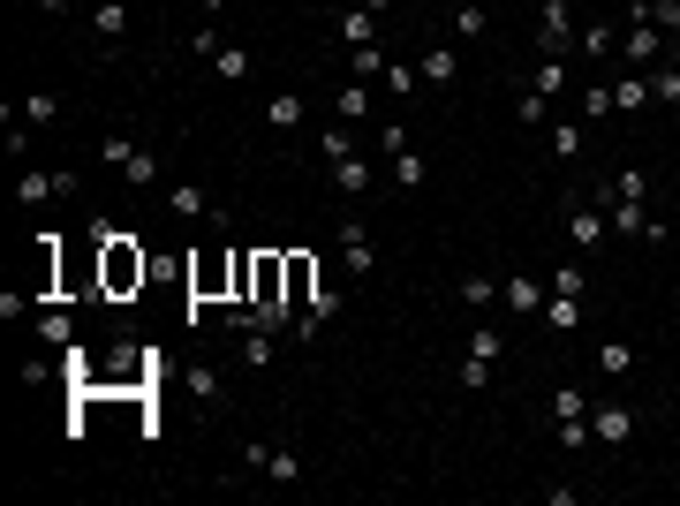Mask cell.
<instances>
[{
    "label": "cell",
    "mask_w": 680,
    "mask_h": 506,
    "mask_svg": "<svg viewBox=\"0 0 680 506\" xmlns=\"http://www.w3.org/2000/svg\"><path fill=\"white\" fill-rule=\"evenodd\" d=\"M61 114V99H53V91H31V99H23V121H53Z\"/></svg>",
    "instance_id": "39"
},
{
    "label": "cell",
    "mask_w": 680,
    "mask_h": 506,
    "mask_svg": "<svg viewBox=\"0 0 680 506\" xmlns=\"http://www.w3.org/2000/svg\"><path fill=\"white\" fill-rule=\"evenodd\" d=\"M340 257H348V272H371V265H378L371 227H363V220H348V227H340Z\"/></svg>",
    "instance_id": "7"
},
{
    "label": "cell",
    "mask_w": 680,
    "mask_h": 506,
    "mask_svg": "<svg viewBox=\"0 0 680 506\" xmlns=\"http://www.w3.org/2000/svg\"><path fill=\"white\" fill-rule=\"evenodd\" d=\"M461 303H469V310H492V303H499V287L484 280V272H469V280H461Z\"/></svg>",
    "instance_id": "30"
},
{
    "label": "cell",
    "mask_w": 680,
    "mask_h": 506,
    "mask_svg": "<svg viewBox=\"0 0 680 506\" xmlns=\"http://www.w3.org/2000/svg\"><path fill=\"white\" fill-rule=\"evenodd\" d=\"M189 295H197V303L235 295V250H227V257H197V265H189Z\"/></svg>",
    "instance_id": "3"
},
{
    "label": "cell",
    "mask_w": 680,
    "mask_h": 506,
    "mask_svg": "<svg viewBox=\"0 0 680 506\" xmlns=\"http://www.w3.org/2000/svg\"><path fill=\"white\" fill-rule=\"evenodd\" d=\"M612 106H620V114H643L650 106V76H620V84H612Z\"/></svg>",
    "instance_id": "21"
},
{
    "label": "cell",
    "mask_w": 680,
    "mask_h": 506,
    "mask_svg": "<svg viewBox=\"0 0 680 506\" xmlns=\"http://www.w3.org/2000/svg\"><path fill=\"white\" fill-rule=\"evenodd\" d=\"M560 446L575 454V446H590V416H575V423H560Z\"/></svg>",
    "instance_id": "41"
},
{
    "label": "cell",
    "mask_w": 680,
    "mask_h": 506,
    "mask_svg": "<svg viewBox=\"0 0 680 506\" xmlns=\"http://www.w3.org/2000/svg\"><path fill=\"white\" fill-rule=\"evenodd\" d=\"M144 280H152V257L136 250L129 235H99V295L121 303V295H136Z\"/></svg>",
    "instance_id": "1"
},
{
    "label": "cell",
    "mask_w": 680,
    "mask_h": 506,
    "mask_svg": "<svg viewBox=\"0 0 680 506\" xmlns=\"http://www.w3.org/2000/svg\"><path fill=\"white\" fill-rule=\"evenodd\" d=\"M91 31H99V38H121V31H129V8H121V0H99V8H91Z\"/></svg>",
    "instance_id": "25"
},
{
    "label": "cell",
    "mask_w": 680,
    "mask_h": 506,
    "mask_svg": "<svg viewBox=\"0 0 680 506\" xmlns=\"http://www.w3.org/2000/svg\"><path fill=\"white\" fill-rule=\"evenodd\" d=\"M590 439H605V446H628V439H635V416H628L620 401H612V408H590Z\"/></svg>",
    "instance_id": "6"
},
{
    "label": "cell",
    "mask_w": 680,
    "mask_h": 506,
    "mask_svg": "<svg viewBox=\"0 0 680 506\" xmlns=\"http://www.w3.org/2000/svg\"><path fill=\"white\" fill-rule=\"evenodd\" d=\"M265 121H272V129H303V91H272Z\"/></svg>",
    "instance_id": "16"
},
{
    "label": "cell",
    "mask_w": 680,
    "mask_h": 506,
    "mask_svg": "<svg viewBox=\"0 0 680 506\" xmlns=\"http://www.w3.org/2000/svg\"><path fill=\"white\" fill-rule=\"evenodd\" d=\"M182 386H189V401H197V408H212V401H220V378L204 371V363H197V371L182 378Z\"/></svg>",
    "instance_id": "32"
},
{
    "label": "cell",
    "mask_w": 680,
    "mask_h": 506,
    "mask_svg": "<svg viewBox=\"0 0 680 506\" xmlns=\"http://www.w3.org/2000/svg\"><path fill=\"white\" fill-rule=\"evenodd\" d=\"M499 310H514V318H529V310H544V287L529 280V272H514V280L499 287Z\"/></svg>",
    "instance_id": "8"
},
{
    "label": "cell",
    "mask_w": 680,
    "mask_h": 506,
    "mask_svg": "<svg viewBox=\"0 0 680 506\" xmlns=\"http://www.w3.org/2000/svg\"><path fill=\"white\" fill-rule=\"evenodd\" d=\"M544 106H552V99H537V91H522V99H514V121H544Z\"/></svg>",
    "instance_id": "42"
},
{
    "label": "cell",
    "mask_w": 680,
    "mask_h": 506,
    "mask_svg": "<svg viewBox=\"0 0 680 506\" xmlns=\"http://www.w3.org/2000/svg\"><path fill=\"white\" fill-rule=\"evenodd\" d=\"M650 99L680 106V68H650Z\"/></svg>",
    "instance_id": "33"
},
{
    "label": "cell",
    "mask_w": 680,
    "mask_h": 506,
    "mask_svg": "<svg viewBox=\"0 0 680 506\" xmlns=\"http://www.w3.org/2000/svg\"><path fill=\"white\" fill-rule=\"evenodd\" d=\"M484 23H492V16H484V0H461V8H454V31L461 38H484Z\"/></svg>",
    "instance_id": "31"
},
{
    "label": "cell",
    "mask_w": 680,
    "mask_h": 506,
    "mask_svg": "<svg viewBox=\"0 0 680 506\" xmlns=\"http://www.w3.org/2000/svg\"><path fill=\"white\" fill-rule=\"evenodd\" d=\"M582 287H590V272H582V265H560V280H552V295H567V303H582Z\"/></svg>",
    "instance_id": "35"
},
{
    "label": "cell",
    "mask_w": 680,
    "mask_h": 506,
    "mask_svg": "<svg viewBox=\"0 0 680 506\" xmlns=\"http://www.w3.org/2000/svg\"><path fill=\"white\" fill-rule=\"evenodd\" d=\"M575 46H582V53H590V61H605V53H612V46H620V31H612V23H590V31H582V38H575Z\"/></svg>",
    "instance_id": "29"
},
{
    "label": "cell",
    "mask_w": 680,
    "mask_h": 506,
    "mask_svg": "<svg viewBox=\"0 0 680 506\" xmlns=\"http://www.w3.org/2000/svg\"><path fill=\"white\" fill-rule=\"evenodd\" d=\"M378 84H386L393 99H408V91L424 84V68H416V61H386V76H378Z\"/></svg>",
    "instance_id": "24"
},
{
    "label": "cell",
    "mask_w": 680,
    "mask_h": 506,
    "mask_svg": "<svg viewBox=\"0 0 680 506\" xmlns=\"http://www.w3.org/2000/svg\"><path fill=\"white\" fill-rule=\"evenodd\" d=\"M333 189L340 197H363V189H371V159H356V152L333 159Z\"/></svg>",
    "instance_id": "13"
},
{
    "label": "cell",
    "mask_w": 680,
    "mask_h": 506,
    "mask_svg": "<svg viewBox=\"0 0 680 506\" xmlns=\"http://www.w3.org/2000/svg\"><path fill=\"white\" fill-rule=\"evenodd\" d=\"M393 159V189H424L431 182V159L416 152V144H401V152H386Z\"/></svg>",
    "instance_id": "9"
},
{
    "label": "cell",
    "mask_w": 680,
    "mask_h": 506,
    "mask_svg": "<svg viewBox=\"0 0 680 506\" xmlns=\"http://www.w3.org/2000/svg\"><path fill=\"white\" fill-rule=\"evenodd\" d=\"M318 295H325V287H318V257H310V250H288V303H295V318H303Z\"/></svg>",
    "instance_id": "4"
},
{
    "label": "cell",
    "mask_w": 680,
    "mask_h": 506,
    "mask_svg": "<svg viewBox=\"0 0 680 506\" xmlns=\"http://www.w3.org/2000/svg\"><path fill=\"white\" fill-rule=\"evenodd\" d=\"M552 416H560V423H575V416H590V401H582V386H560V401H552Z\"/></svg>",
    "instance_id": "36"
},
{
    "label": "cell",
    "mask_w": 680,
    "mask_h": 506,
    "mask_svg": "<svg viewBox=\"0 0 680 506\" xmlns=\"http://www.w3.org/2000/svg\"><path fill=\"white\" fill-rule=\"evenodd\" d=\"M469 355H476V363H499V333H492V325H476V333H469Z\"/></svg>",
    "instance_id": "37"
},
{
    "label": "cell",
    "mask_w": 680,
    "mask_h": 506,
    "mask_svg": "<svg viewBox=\"0 0 680 506\" xmlns=\"http://www.w3.org/2000/svg\"><path fill=\"white\" fill-rule=\"evenodd\" d=\"M38 8H46V16H61V8H68V0H38Z\"/></svg>",
    "instance_id": "44"
},
{
    "label": "cell",
    "mask_w": 680,
    "mask_h": 506,
    "mask_svg": "<svg viewBox=\"0 0 680 506\" xmlns=\"http://www.w3.org/2000/svg\"><path fill=\"white\" fill-rule=\"evenodd\" d=\"M318 152H325V167H333V159H348V152H356V129H348V121H333V129L318 136Z\"/></svg>",
    "instance_id": "27"
},
{
    "label": "cell",
    "mask_w": 680,
    "mask_h": 506,
    "mask_svg": "<svg viewBox=\"0 0 680 506\" xmlns=\"http://www.w3.org/2000/svg\"><path fill=\"white\" fill-rule=\"evenodd\" d=\"M582 114L605 121V114H612V84H590V91H582Z\"/></svg>",
    "instance_id": "40"
},
{
    "label": "cell",
    "mask_w": 680,
    "mask_h": 506,
    "mask_svg": "<svg viewBox=\"0 0 680 506\" xmlns=\"http://www.w3.org/2000/svg\"><path fill=\"white\" fill-rule=\"evenodd\" d=\"M635 23H658L665 38H680V0H628Z\"/></svg>",
    "instance_id": "12"
},
{
    "label": "cell",
    "mask_w": 680,
    "mask_h": 506,
    "mask_svg": "<svg viewBox=\"0 0 680 506\" xmlns=\"http://www.w3.org/2000/svg\"><path fill=\"white\" fill-rule=\"evenodd\" d=\"M537 46H544V61H567V46H575V8L567 0H544L537 8Z\"/></svg>",
    "instance_id": "2"
},
{
    "label": "cell",
    "mask_w": 680,
    "mask_h": 506,
    "mask_svg": "<svg viewBox=\"0 0 680 506\" xmlns=\"http://www.w3.org/2000/svg\"><path fill=\"white\" fill-rule=\"evenodd\" d=\"M348 76H356V84H378V76H386V46H348Z\"/></svg>",
    "instance_id": "18"
},
{
    "label": "cell",
    "mask_w": 680,
    "mask_h": 506,
    "mask_svg": "<svg viewBox=\"0 0 680 506\" xmlns=\"http://www.w3.org/2000/svg\"><path fill=\"white\" fill-rule=\"evenodd\" d=\"M61 189H68V174H46V167H23L16 174V197L23 204H46V197H61Z\"/></svg>",
    "instance_id": "10"
},
{
    "label": "cell",
    "mask_w": 680,
    "mask_h": 506,
    "mask_svg": "<svg viewBox=\"0 0 680 506\" xmlns=\"http://www.w3.org/2000/svg\"><path fill=\"white\" fill-rule=\"evenodd\" d=\"M333 121H348V129H356V121H371V84H356V76H348V84H340V99H333Z\"/></svg>",
    "instance_id": "11"
},
{
    "label": "cell",
    "mask_w": 680,
    "mask_h": 506,
    "mask_svg": "<svg viewBox=\"0 0 680 506\" xmlns=\"http://www.w3.org/2000/svg\"><path fill=\"white\" fill-rule=\"evenodd\" d=\"M552 152H560V159H582V129H575V121H560V129H552Z\"/></svg>",
    "instance_id": "38"
},
{
    "label": "cell",
    "mask_w": 680,
    "mask_h": 506,
    "mask_svg": "<svg viewBox=\"0 0 680 506\" xmlns=\"http://www.w3.org/2000/svg\"><path fill=\"white\" fill-rule=\"evenodd\" d=\"M99 159H106V167H129V159H136V136H106V144H99Z\"/></svg>",
    "instance_id": "34"
},
{
    "label": "cell",
    "mask_w": 680,
    "mask_h": 506,
    "mask_svg": "<svg viewBox=\"0 0 680 506\" xmlns=\"http://www.w3.org/2000/svg\"><path fill=\"white\" fill-rule=\"evenodd\" d=\"M356 8H371V16H386V8H393V0H356Z\"/></svg>",
    "instance_id": "43"
},
{
    "label": "cell",
    "mask_w": 680,
    "mask_h": 506,
    "mask_svg": "<svg viewBox=\"0 0 680 506\" xmlns=\"http://www.w3.org/2000/svg\"><path fill=\"white\" fill-rule=\"evenodd\" d=\"M544 325H552V333H575L582 325V303H567V295H544V310H537Z\"/></svg>",
    "instance_id": "22"
},
{
    "label": "cell",
    "mask_w": 680,
    "mask_h": 506,
    "mask_svg": "<svg viewBox=\"0 0 680 506\" xmlns=\"http://www.w3.org/2000/svg\"><path fill=\"white\" fill-rule=\"evenodd\" d=\"M529 91H537V99H560V91H567V61H537Z\"/></svg>",
    "instance_id": "26"
},
{
    "label": "cell",
    "mask_w": 680,
    "mask_h": 506,
    "mask_svg": "<svg viewBox=\"0 0 680 506\" xmlns=\"http://www.w3.org/2000/svg\"><path fill=\"white\" fill-rule=\"evenodd\" d=\"M265 476L272 484H303V454L295 446H265Z\"/></svg>",
    "instance_id": "17"
},
{
    "label": "cell",
    "mask_w": 680,
    "mask_h": 506,
    "mask_svg": "<svg viewBox=\"0 0 680 506\" xmlns=\"http://www.w3.org/2000/svg\"><path fill=\"white\" fill-rule=\"evenodd\" d=\"M416 68H424V84H431V91H446V84H454V76H461V61H454V53H446V46H431V53H424V61H416Z\"/></svg>",
    "instance_id": "19"
},
{
    "label": "cell",
    "mask_w": 680,
    "mask_h": 506,
    "mask_svg": "<svg viewBox=\"0 0 680 506\" xmlns=\"http://www.w3.org/2000/svg\"><path fill=\"white\" fill-rule=\"evenodd\" d=\"M340 38H348V46H378V16L371 8H348V16H340Z\"/></svg>",
    "instance_id": "20"
},
{
    "label": "cell",
    "mask_w": 680,
    "mask_h": 506,
    "mask_svg": "<svg viewBox=\"0 0 680 506\" xmlns=\"http://www.w3.org/2000/svg\"><path fill=\"white\" fill-rule=\"evenodd\" d=\"M167 212H174V220H204V212H212V197H204L197 182H174V189H167Z\"/></svg>",
    "instance_id": "14"
},
{
    "label": "cell",
    "mask_w": 680,
    "mask_h": 506,
    "mask_svg": "<svg viewBox=\"0 0 680 506\" xmlns=\"http://www.w3.org/2000/svg\"><path fill=\"white\" fill-rule=\"evenodd\" d=\"M212 68H220L227 84H242V76H250V46H220V53H212Z\"/></svg>",
    "instance_id": "28"
},
{
    "label": "cell",
    "mask_w": 680,
    "mask_h": 506,
    "mask_svg": "<svg viewBox=\"0 0 680 506\" xmlns=\"http://www.w3.org/2000/svg\"><path fill=\"white\" fill-rule=\"evenodd\" d=\"M620 53H628V61H658V53H665V31H658V23H635V31L620 38Z\"/></svg>",
    "instance_id": "15"
},
{
    "label": "cell",
    "mask_w": 680,
    "mask_h": 506,
    "mask_svg": "<svg viewBox=\"0 0 680 506\" xmlns=\"http://www.w3.org/2000/svg\"><path fill=\"white\" fill-rule=\"evenodd\" d=\"M597 371H605V378H628L635 371V348H628V340H605V348H597Z\"/></svg>",
    "instance_id": "23"
},
{
    "label": "cell",
    "mask_w": 680,
    "mask_h": 506,
    "mask_svg": "<svg viewBox=\"0 0 680 506\" xmlns=\"http://www.w3.org/2000/svg\"><path fill=\"white\" fill-rule=\"evenodd\" d=\"M567 242H575V250H605V242H612L605 204H582V212H567Z\"/></svg>",
    "instance_id": "5"
}]
</instances>
